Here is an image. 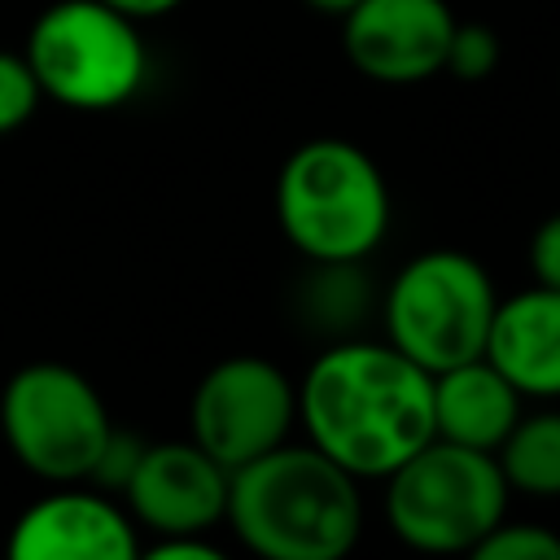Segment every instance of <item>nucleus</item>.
Wrapping results in <instances>:
<instances>
[{"instance_id":"1","label":"nucleus","mask_w":560,"mask_h":560,"mask_svg":"<svg viewBox=\"0 0 560 560\" xmlns=\"http://www.w3.org/2000/svg\"><path fill=\"white\" fill-rule=\"evenodd\" d=\"M298 420L350 477H385L433 438V372L389 341H341L306 368Z\"/></svg>"},{"instance_id":"2","label":"nucleus","mask_w":560,"mask_h":560,"mask_svg":"<svg viewBox=\"0 0 560 560\" xmlns=\"http://www.w3.org/2000/svg\"><path fill=\"white\" fill-rule=\"evenodd\" d=\"M223 521L262 560H341L363 534L359 477L311 442H280L232 468Z\"/></svg>"},{"instance_id":"3","label":"nucleus","mask_w":560,"mask_h":560,"mask_svg":"<svg viewBox=\"0 0 560 560\" xmlns=\"http://www.w3.org/2000/svg\"><path fill=\"white\" fill-rule=\"evenodd\" d=\"M276 219L298 254L319 267H354L389 232L381 166L341 136L298 144L276 179Z\"/></svg>"},{"instance_id":"4","label":"nucleus","mask_w":560,"mask_h":560,"mask_svg":"<svg viewBox=\"0 0 560 560\" xmlns=\"http://www.w3.org/2000/svg\"><path fill=\"white\" fill-rule=\"evenodd\" d=\"M22 57L39 92L79 114L127 105L149 74L140 22L105 0H52L31 22Z\"/></svg>"},{"instance_id":"5","label":"nucleus","mask_w":560,"mask_h":560,"mask_svg":"<svg viewBox=\"0 0 560 560\" xmlns=\"http://www.w3.org/2000/svg\"><path fill=\"white\" fill-rule=\"evenodd\" d=\"M381 481L389 529L407 547L433 556H472L508 512V481L494 455L442 438H429Z\"/></svg>"},{"instance_id":"6","label":"nucleus","mask_w":560,"mask_h":560,"mask_svg":"<svg viewBox=\"0 0 560 560\" xmlns=\"http://www.w3.org/2000/svg\"><path fill=\"white\" fill-rule=\"evenodd\" d=\"M114 420L101 389L70 363L35 359L0 389V438L39 481H88Z\"/></svg>"},{"instance_id":"7","label":"nucleus","mask_w":560,"mask_h":560,"mask_svg":"<svg viewBox=\"0 0 560 560\" xmlns=\"http://www.w3.org/2000/svg\"><path fill=\"white\" fill-rule=\"evenodd\" d=\"M499 293L490 271L459 249L416 254L385 293V332L424 372L455 368L486 350Z\"/></svg>"},{"instance_id":"8","label":"nucleus","mask_w":560,"mask_h":560,"mask_svg":"<svg viewBox=\"0 0 560 560\" xmlns=\"http://www.w3.org/2000/svg\"><path fill=\"white\" fill-rule=\"evenodd\" d=\"M298 424V385L258 354H232L214 363L188 402V438L214 455L228 472L254 455L289 442Z\"/></svg>"},{"instance_id":"9","label":"nucleus","mask_w":560,"mask_h":560,"mask_svg":"<svg viewBox=\"0 0 560 560\" xmlns=\"http://www.w3.org/2000/svg\"><path fill=\"white\" fill-rule=\"evenodd\" d=\"M9 560H136L140 525L109 490L83 481L52 486L31 499L4 538Z\"/></svg>"},{"instance_id":"10","label":"nucleus","mask_w":560,"mask_h":560,"mask_svg":"<svg viewBox=\"0 0 560 560\" xmlns=\"http://www.w3.org/2000/svg\"><path fill=\"white\" fill-rule=\"evenodd\" d=\"M228 468L192 438L144 442L136 472L122 486V508L153 534H206L228 512Z\"/></svg>"},{"instance_id":"11","label":"nucleus","mask_w":560,"mask_h":560,"mask_svg":"<svg viewBox=\"0 0 560 560\" xmlns=\"http://www.w3.org/2000/svg\"><path fill=\"white\" fill-rule=\"evenodd\" d=\"M341 22L350 66L376 83L433 79L455 31L446 0H359Z\"/></svg>"},{"instance_id":"12","label":"nucleus","mask_w":560,"mask_h":560,"mask_svg":"<svg viewBox=\"0 0 560 560\" xmlns=\"http://www.w3.org/2000/svg\"><path fill=\"white\" fill-rule=\"evenodd\" d=\"M481 354L521 398H560V289L534 284L503 298Z\"/></svg>"},{"instance_id":"13","label":"nucleus","mask_w":560,"mask_h":560,"mask_svg":"<svg viewBox=\"0 0 560 560\" xmlns=\"http://www.w3.org/2000/svg\"><path fill=\"white\" fill-rule=\"evenodd\" d=\"M516 416L521 394L486 354L433 372V438L494 455Z\"/></svg>"},{"instance_id":"14","label":"nucleus","mask_w":560,"mask_h":560,"mask_svg":"<svg viewBox=\"0 0 560 560\" xmlns=\"http://www.w3.org/2000/svg\"><path fill=\"white\" fill-rule=\"evenodd\" d=\"M494 464L508 490L529 499H560V411L516 416L508 438L494 446Z\"/></svg>"},{"instance_id":"15","label":"nucleus","mask_w":560,"mask_h":560,"mask_svg":"<svg viewBox=\"0 0 560 560\" xmlns=\"http://www.w3.org/2000/svg\"><path fill=\"white\" fill-rule=\"evenodd\" d=\"M477 560H560V534L529 521H499L477 547Z\"/></svg>"},{"instance_id":"16","label":"nucleus","mask_w":560,"mask_h":560,"mask_svg":"<svg viewBox=\"0 0 560 560\" xmlns=\"http://www.w3.org/2000/svg\"><path fill=\"white\" fill-rule=\"evenodd\" d=\"M494 66H499V35L486 22H455L442 70H451L464 83H477V79H490Z\"/></svg>"},{"instance_id":"17","label":"nucleus","mask_w":560,"mask_h":560,"mask_svg":"<svg viewBox=\"0 0 560 560\" xmlns=\"http://www.w3.org/2000/svg\"><path fill=\"white\" fill-rule=\"evenodd\" d=\"M39 101H44V92H39L26 57L0 48V136L26 127L39 109Z\"/></svg>"},{"instance_id":"18","label":"nucleus","mask_w":560,"mask_h":560,"mask_svg":"<svg viewBox=\"0 0 560 560\" xmlns=\"http://www.w3.org/2000/svg\"><path fill=\"white\" fill-rule=\"evenodd\" d=\"M140 451H144V442H140L136 433H127V429H109V438H105V446H101V455H96L88 481H92L96 490L122 494L127 477H131L136 464H140Z\"/></svg>"},{"instance_id":"19","label":"nucleus","mask_w":560,"mask_h":560,"mask_svg":"<svg viewBox=\"0 0 560 560\" xmlns=\"http://www.w3.org/2000/svg\"><path fill=\"white\" fill-rule=\"evenodd\" d=\"M529 271L538 284L560 289V214L538 223V232L529 241Z\"/></svg>"},{"instance_id":"20","label":"nucleus","mask_w":560,"mask_h":560,"mask_svg":"<svg viewBox=\"0 0 560 560\" xmlns=\"http://www.w3.org/2000/svg\"><path fill=\"white\" fill-rule=\"evenodd\" d=\"M149 560H223V551L206 534H153L149 547H140Z\"/></svg>"},{"instance_id":"21","label":"nucleus","mask_w":560,"mask_h":560,"mask_svg":"<svg viewBox=\"0 0 560 560\" xmlns=\"http://www.w3.org/2000/svg\"><path fill=\"white\" fill-rule=\"evenodd\" d=\"M105 4L118 9V13H127V18H136V22H149V18H166L184 0H105Z\"/></svg>"},{"instance_id":"22","label":"nucleus","mask_w":560,"mask_h":560,"mask_svg":"<svg viewBox=\"0 0 560 560\" xmlns=\"http://www.w3.org/2000/svg\"><path fill=\"white\" fill-rule=\"evenodd\" d=\"M306 4H311V9H319V13H332V18H346V13H350V9L359 4V0H306Z\"/></svg>"}]
</instances>
